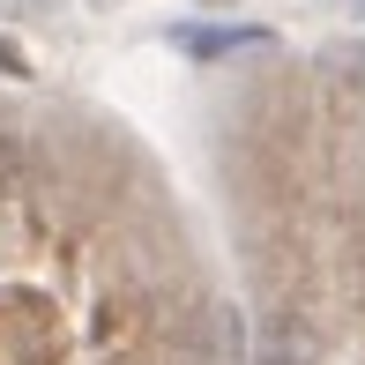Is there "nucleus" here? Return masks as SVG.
<instances>
[{
    "label": "nucleus",
    "mask_w": 365,
    "mask_h": 365,
    "mask_svg": "<svg viewBox=\"0 0 365 365\" xmlns=\"http://www.w3.org/2000/svg\"><path fill=\"white\" fill-rule=\"evenodd\" d=\"M261 30H187V45L194 53H224V45H254Z\"/></svg>",
    "instance_id": "1"
}]
</instances>
